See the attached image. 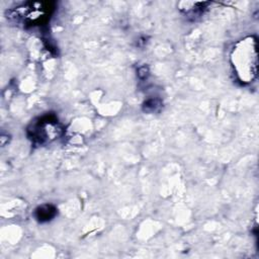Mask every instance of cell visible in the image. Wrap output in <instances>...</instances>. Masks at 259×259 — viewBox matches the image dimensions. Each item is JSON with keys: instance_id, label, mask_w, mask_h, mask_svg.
<instances>
[{"instance_id": "obj_2", "label": "cell", "mask_w": 259, "mask_h": 259, "mask_svg": "<svg viewBox=\"0 0 259 259\" xmlns=\"http://www.w3.org/2000/svg\"><path fill=\"white\" fill-rule=\"evenodd\" d=\"M27 132L32 141L44 144L56 139L61 133V127L57 118L47 115L32 122Z\"/></svg>"}, {"instance_id": "obj_3", "label": "cell", "mask_w": 259, "mask_h": 259, "mask_svg": "<svg viewBox=\"0 0 259 259\" xmlns=\"http://www.w3.org/2000/svg\"><path fill=\"white\" fill-rule=\"evenodd\" d=\"M35 219L39 223L51 221L57 214V208L52 204H44L35 209Z\"/></svg>"}, {"instance_id": "obj_4", "label": "cell", "mask_w": 259, "mask_h": 259, "mask_svg": "<svg viewBox=\"0 0 259 259\" xmlns=\"http://www.w3.org/2000/svg\"><path fill=\"white\" fill-rule=\"evenodd\" d=\"M160 105H161V102L158 101L157 99H150L147 102H145L144 109L145 111L153 112V111H156L157 107H160Z\"/></svg>"}, {"instance_id": "obj_1", "label": "cell", "mask_w": 259, "mask_h": 259, "mask_svg": "<svg viewBox=\"0 0 259 259\" xmlns=\"http://www.w3.org/2000/svg\"><path fill=\"white\" fill-rule=\"evenodd\" d=\"M232 60L240 80L242 82L252 81L257 68L256 41L252 37L243 39L239 42L238 47L234 49Z\"/></svg>"}]
</instances>
